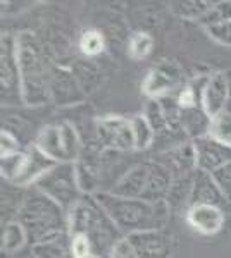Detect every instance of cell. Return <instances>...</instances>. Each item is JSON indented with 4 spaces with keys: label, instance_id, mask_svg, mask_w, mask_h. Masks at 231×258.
Returning <instances> with one entry per match:
<instances>
[{
    "label": "cell",
    "instance_id": "cell-1",
    "mask_svg": "<svg viewBox=\"0 0 231 258\" xmlns=\"http://www.w3.org/2000/svg\"><path fill=\"white\" fill-rule=\"evenodd\" d=\"M94 198L123 236L164 229L169 220L171 207L166 200L152 203L142 198L116 197L111 191H99Z\"/></svg>",
    "mask_w": 231,
    "mask_h": 258
},
{
    "label": "cell",
    "instance_id": "cell-2",
    "mask_svg": "<svg viewBox=\"0 0 231 258\" xmlns=\"http://www.w3.org/2000/svg\"><path fill=\"white\" fill-rule=\"evenodd\" d=\"M18 222L24 227L33 246L69 234L68 212L36 188L24 197L18 210Z\"/></svg>",
    "mask_w": 231,
    "mask_h": 258
},
{
    "label": "cell",
    "instance_id": "cell-3",
    "mask_svg": "<svg viewBox=\"0 0 231 258\" xmlns=\"http://www.w3.org/2000/svg\"><path fill=\"white\" fill-rule=\"evenodd\" d=\"M16 55L21 73L23 103L40 107L50 102L49 78L50 68L38 40L31 33L24 31L16 36Z\"/></svg>",
    "mask_w": 231,
    "mask_h": 258
},
{
    "label": "cell",
    "instance_id": "cell-4",
    "mask_svg": "<svg viewBox=\"0 0 231 258\" xmlns=\"http://www.w3.org/2000/svg\"><path fill=\"white\" fill-rule=\"evenodd\" d=\"M68 232L69 236H88L94 246V253L102 258H109L112 246L121 238H124L95 198H88V202L86 198H81L68 212Z\"/></svg>",
    "mask_w": 231,
    "mask_h": 258
},
{
    "label": "cell",
    "instance_id": "cell-5",
    "mask_svg": "<svg viewBox=\"0 0 231 258\" xmlns=\"http://www.w3.org/2000/svg\"><path fill=\"white\" fill-rule=\"evenodd\" d=\"M35 147L54 164H76L83 153L76 127L68 120L41 127L36 135Z\"/></svg>",
    "mask_w": 231,
    "mask_h": 258
},
{
    "label": "cell",
    "instance_id": "cell-6",
    "mask_svg": "<svg viewBox=\"0 0 231 258\" xmlns=\"http://www.w3.org/2000/svg\"><path fill=\"white\" fill-rule=\"evenodd\" d=\"M35 188L54 200L66 212L73 209L83 195L78 181L76 164H56L36 182Z\"/></svg>",
    "mask_w": 231,
    "mask_h": 258
},
{
    "label": "cell",
    "instance_id": "cell-7",
    "mask_svg": "<svg viewBox=\"0 0 231 258\" xmlns=\"http://www.w3.org/2000/svg\"><path fill=\"white\" fill-rule=\"evenodd\" d=\"M0 90L2 105H19L23 103L21 91V73L16 55V36L2 35L0 38Z\"/></svg>",
    "mask_w": 231,
    "mask_h": 258
},
{
    "label": "cell",
    "instance_id": "cell-8",
    "mask_svg": "<svg viewBox=\"0 0 231 258\" xmlns=\"http://www.w3.org/2000/svg\"><path fill=\"white\" fill-rule=\"evenodd\" d=\"M97 141L100 148L109 152H131L135 150L131 122L121 115H106L95 122Z\"/></svg>",
    "mask_w": 231,
    "mask_h": 258
},
{
    "label": "cell",
    "instance_id": "cell-9",
    "mask_svg": "<svg viewBox=\"0 0 231 258\" xmlns=\"http://www.w3.org/2000/svg\"><path fill=\"white\" fill-rule=\"evenodd\" d=\"M49 93L50 102L59 107L76 105V103H81L86 98V93L79 86L73 71L68 68H61V66L50 68Z\"/></svg>",
    "mask_w": 231,
    "mask_h": 258
},
{
    "label": "cell",
    "instance_id": "cell-10",
    "mask_svg": "<svg viewBox=\"0 0 231 258\" xmlns=\"http://www.w3.org/2000/svg\"><path fill=\"white\" fill-rule=\"evenodd\" d=\"M181 68L173 60H162L161 64L149 71L142 90L150 100L171 97V93L181 85Z\"/></svg>",
    "mask_w": 231,
    "mask_h": 258
},
{
    "label": "cell",
    "instance_id": "cell-11",
    "mask_svg": "<svg viewBox=\"0 0 231 258\" xmlns=\"http://www.w3.org/2000/svg\"><path fill=\"white\" fill-rule=\"evenodd\" d=\"M126 238L131 241L136 258H171L173 255V238L164 229L135 232Z\"/></svg>",
    "mask_w": 231,
    "mask_h": 258
},
{
    "label": "cell",
    "instance_id": "cell-12",
    "mask_svg": "<svg viewBox=\"0 0 231 258\" xmlns=\"http://www.w3.org/2000/svg\"><path fill=\"white\" fill-rule=\"evenodd\" d=\"M193 148H195L197 170H202V172L212 174L214 170L231 162V147L219 143L209 135L193 140Z\"/></svg>",
    "mask_w": 231,
    "mask_h": 258
},
{
    "label": "cell",
    "instance_id": "cell-13",
    "mask_svg": "<svg viewBox=\"0 0 231 258\" xmlns=\"http://www.w3.org/2000/svg\"><path fill=\"white\" fill-rule=\"evenodd\" d=\"M229 76L224 73H214L207 76V83L202 93V109L209 117H216L217 114L226 110L229 100Z\"/></svg>",
    "mask_w": 231,
    "mask_h": 258
},
{
    "label": "cell",
    "instance_id": "cell-14",
    "mask_svg": "<svg viewBox=\"0 0 231 258\" xmlns=\"http://www.w3.org/2000/svg\"><path fill=\"white\" fill-rule=\"evenodd\" d=\"M150 169H152V162H142L133 165L117 179L109 191L123 198H144L147 184H149Z\"/></svg>",
    "mask_w": 231,
    "mask_h": 258
},
{
    "label": "cell",
    "instance_id": "cell-15",
    "mask_svg": "<svg viewBox=\"0 0 231 258\" xmlns=\"http://www.w3.org/2000/svg\"><path fill=\"white\" fill-rule=\"evenodd\" d=\"M187 220L193 231L204 236H212L224 226L226 210L214 205H192L187 210Z\"/></svg>",
    "mask_w": 231,
    "mask_h": 258
},
{
    "label": "cell",
    "instance_id": "cell-16",
    "mask_svg": "<svg viewBox=\"0 0 231 258\" xmlns=\"http://www.w3.org/2000/svg\"><path fill=\"white\" fill-rule=\"evenodd\" d=\"M192 205H214L226 209V205H229V203L222 197V193L216 186L211 174L202 172V170H195L190 207Z\"/></svg>",
    "mask_w": 231,
    "mask_h": 258
},
{
    "label": "cell",
    "instance_id": "cell-17",
    "mask_svg": "<svg viewBox=\"0 0 231 258\" xmlns=\"http://www.w3.org/2000/svg\"><path fill=\"white\" fill-rule=\"evenodd\" d=\"M174 176L171 174V170L162 165L161 162L152 160V169H150V177H149V184L144 193V198L147 202H162L167 198L169 189L173 186Z\"/></svg>",
    "mask_w": 231,
    "mask_h": 258
},
{
    "label": "cell",
    "instance_id": "cell-18",
    "mask_svg": "<svg viewBox=\"0 0 231 258\" xmlns=\"http://www.w3.org/2000/svg\"><path fill=\"white\" fill-rule=\"evenodd\" d=\"M181 127L187 135V138L199 140L202 136L209 135L211 129V117L207 115L202 107H195V109L181 110Z\"/></svg>",
    "mask_w": 231,
    "mask_h": 258
},
{
    "label": "cell",
    "instance_id": "cell-19",
    "mask_svg": "<svg viewBox=\"0 0 231 258\" xmlns=\"http://www.w3.org/2000/svg\"><path fill=\"white\" fill-rule=\"evenodd\" d=\"M73 74L76 76V80L79 83V86L83 88V91L88 95L91 91H95L102 85L104 81V74L91 60H76L73 64Z\"/></svg>",
    "mask_w": 231,
    "mask_h": 258
},
{
    "label": "cell",
    "instance_id": "cell-20",
    "mask_svg": "<svg viewBox=\"0 0 231 258\" xmlns=\"http://www.w3.org/2000/svg\"><path fill=\"white\" fill-rule=\"evenodd\" d=\"M33 253L36 258H73L71 251V236L64 234L56 239L45 241V243L35 244Z\"/></svg>",
    "mask_w": 231,
    "mask_h": 258
},
{
    "label": "cell",
    "instance_id": "cell-21",
    "mask_svg": "<svg viewBox=\"0 0 231 258\" xmlns=\"http://www.w3.org/2000/svg\"><path fill=\"white\" fill-rule=\"evenodd\" d=\"M193 176H195V172L187 174V176H181V177H176L173 181V186H171L169 195H167V198H166V202L169 203L171 209H181L183 205L190 207Z\"/></svg>",
    "mask_w": 231,
    "mask_h": 258
},
{
    "label": "cell",
    "instance_id": "cell-22",
    "mask_svg": "<svg viewBox=\"0 0 231 258\" xmlns=\"http://www.w3.org/2000/svg\"><path fill=\"white\" fill-rule=\"evenodd\" d=\"M28 236L18 220H11L2 231V253H16L26 244Z\"/></svg>",
    "mask_w": 231,
    "mask_h": 258
},
{
    "label": "cell",
    "instance_id": "cell-23",
    "mask_svg": "<svg viewBox=\"0 0 231 258\" xmlns=\"http://www.w3.org/2000/svg\"><path fill=\"white\" fill-rule=\"evenodd\" d=\"M131 122V131H133V140H135V150L142 152V150L150 148L155 143V133L152 126L149 124V120L145 119L144 114H136L133 117H129Z\"/></svg>",
    "mask_w": 231,
    "mask_h": 258
},
{
    "label": "cell",
    "instance_id": "cell-24",
    "mask_svg": "<svg viewBox=\"0 0 231 258\" xmlns=\"http://www.w3.org/2000/svg\"><path fill=\"white\" fill-rule=\"evenodd\" d=\"M214 2H207V0H184V2H173L171 4V12L176 14L178 18L192 19L199 23L209 12Z\"/></svg>",
    "mask_w": 231,
    "mask_h": 258
},
{
    "label": "cell",
    "instance_id": "cell-25",
    "mask_svg": "<svg viewBox=\"0 0 231 258\" xmlns=\"http://www.w3.org/2000/svg\"><path fill=\"white\" fill-rule=\"evenodd\" d=\"M26 162H28V152H18V153H12V155L2 157V160H0L2 177L14 186L16 181L23 174L24 167H26Z\"/></svg>",
    "mask_w": 231,
    "mask_h": 258
},
{
    "label": "cell",
    "instance_id": "cell-26",
    "mask_svg": "<svg viewBox=\"0 0 231 258\" xmlns=\"http://www.w3.org/2000/svg\"><path fill=\"white\" fill-rule=\"evenodd\" d=\"M154 50V38L152 35L145 31H138L131 35L128 41V55L133 60H144L152 53Z\"/></svg>",
    "mask_w": 231,
    "mask_h": 258
},
{
    "label": "cell",
    "instance_id": "cell-27",
    "mask_svg": "<svg viewBox=\"0 0 231 258\" xmlns=\"http://www.w3.org/2000/svg\"><path fill=\"white\" fill-rule=\"evenodd\" d=\"M209 136L217 140L222 145L231 147V112L224 110L211 119V129Z\"/></svg>",
    "mask_w": 231,
    "mask_h": 258
},
{
    "label": "cell",
    "instance_id": "cell-28",
    "mask_svg": "<svg viewBox=\"0 0 231 258\" xmlns=\"http://www.w3.org/2000/svg\"><path fill=\"white\" fill-rule=\"evenodd\" d=\"M104 47H106V38L100 31L86 30L79 36V50H81L83 55L95 57L104 52Z\"/></svg>",
    "mask_w": 231,
    "mask_h": 258
},
{
    "label": "cell",
    "instance_id": "cell-29",
    "mask_svg": "<svg viewBox=\"0 0 231 258\" xmlns=\"http://www.w3.org/2000/svg\"><path fill=\"white\" fill-rule=\"evenodd\" d=\"M226 21H231V0L214 2L207 14L199 21V24H202L204 28H209L214 26V24L226 23Z\"/></svg>",
    "mask_w": 231,
    "mask_h": 258
},
{
    "label": "cell",
    "instance_id": "cell-30",
    "mask_svg": "<svg viewBox=\"0 0 231 258\" xmlns=\"http://www.w3.org/2000/svg\"><path fill=\"white\" fill-rule=\"evenodd\" d=\"M216 186L219 188V191L222 193V197L226 198V202L231 205V162L226 165H222L217 170H214L211 174Z\"/></svg>",
    "mask_w": 231,
    "mask_h": 258
},
{
    "label": "cell",
    "instance_id": "cell-31",
    "mask_svg": "<svg viewBox=\"0 0 231 258\" xmlns=\"http://www.w3.org/2000/svg\"><path fill=\"white\" fill-rule=\"evenodd\" d=\"M204 30L216 43L222 45V47H231V21L214 24V26L204 28Z\"/></svg>",
    "mask_w": 231,
    "mask_h": 258
},
{
    "label": "cell",
    "instance_id": "cell-32",
    "mask_svg": "<svg viewBox=\"0 0 231 258\" xmlns=\"http://www.w3.org/2000/svg\"><path fill=\"white\" fill-rule=\"evenodd\" d=\"M71 251H73V258H85L94 253V246L91 241L85 234L71 236Z\"/></svg>",
    "mask_w": 231,
    "mask_h": 258
},
{
    "label": "cell",
    "instance_id": "cell-33",
    "mask_svg": "<svg viewBox=\"0 0 231 258\" xmlns=\"http://www.w3.org/2000/svg\"><path fill=\"white\" fill-rule=\"evenodd\" d=\"M19 150V140L9 129L2 127V135H0V157H7L12 153H18Z\"/></svg>",
    "mask_w": 231,
    "mask_h": 258
},
{
    "label": "cell",
    "instance_id": "cell-34",
    "mask_svg": "<svg viewBox=\"0 0 231 258\" xmlns=\"http://www.w3.org/2000/svg\"><path fill=\"white\" fill-rule=\"evenodd\" d=\"M109 258H136L135 248H133L131 241L128 238H121L117 243L112 246L111 253H109Z\"/></svg>",
    "mask_w": 231,
    "mask_h": 258
},
{
    "label": "cell",
    "instance_id": "cell-35",
    "mask_svg": "<svg viewBox=\"0 0 231 258\" xmlns=\"http://www.w3.org/2000/svg\"><path fill=\"white\" fill-rule=\"evenodd\" d=\"M229 85H231V78H229ZM226 110L231 112V88H229V100H228V107H226Z\"/></svg>",
    "mask_w": 231,
    "mask_h": 258
},
{
    "label": "cell",
    "instance_id": "cell-36",
    "mask_svg": "<svg viewBox=\"0 0 231 258\" xmlns=\"http://www.w3.org/2000/svg\"><path fill=\"white\" fill-rule=\"evenodd\" d=\"M85 258H102V256H99V255H95V253H91V255H88Z\"/></svg>",
    "mask_w": 231,
    "mask_h": 258
}]
</instances>
